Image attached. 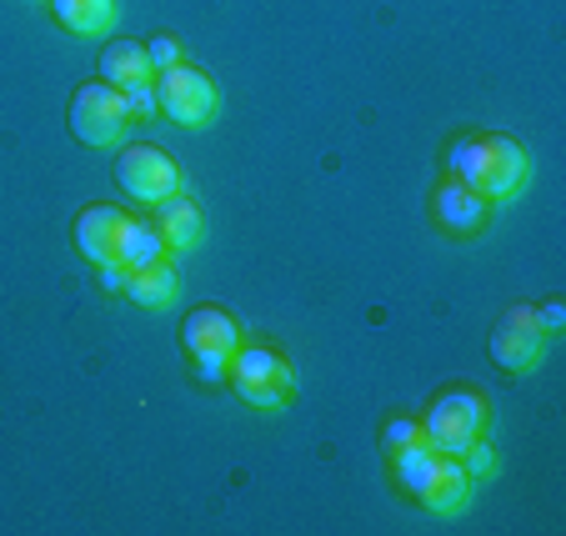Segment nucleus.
<instances>
[{"label":"nucleus","mask_w":566,"mask_h":536,"mask_svg":"<svg viewBox=\"0 0 566 536\" xmlns=\"http://www.w3.org/2000/svg\"><path fill=\"white\" fill-rule=\"evenodd\" d=\"M447 171L486 201H512L532 176V156L512 136H461L447 156Z\"/></svg>","instance_id":"f257e3e1"},{"label":"nucleus","mask_w":566,"mask_h":536,"mask_svg":"<svg viewBox=\"0 0 566 536\" xmlns=\"http://www.w3.org/2000/svg\"><path fill=\"white\" fill-rule=\"evenodd\" d=\"M226 381L256 411H281L296 397V371L276 346H235L231 361H226Z\"/></svg>","instance_id":"f03ea898"},{"label":"nucleus","mask_w":566,"mask_h":536,"mask_svg":"<svg viewBox=\"0 0 566 536\" xmlns=\"http://www.w3.org/2000/svg\"><path fill=\"white\" fill-rule=\"evenodd\" d=\"M486 421H492V411H486L481 391L447 387L427 407V417H421V437H427V446H437L441 456H461L471 441L486 437Z\"/></svg>","instance_id":"7ed1b4c3"},{"label":"nucleus","mask_w":566,"mask_h":536,"mask_svg":"<svg viewBox=\"0 0 566 536\" xmlns=\"http://www.w3.org/2000/svg\"><path fill=\"white\" fill-rule=\"evenodd\" d=\"M156 101H160V116H171L176 126L186 130H201L216 120V111H221V91H216V81L206 71H196V65H166V71H156Z\"/></svg>","instance_id":"20e7f679"},{"label":"nucleus","mask_w":566,"mask_h":536,"mask_svg":"<svg viewBox=\"0 0 566 536\" xmlns=\"http://www.w3.org/2000/svg\"><path fill=\"white\" fill-rule=\"evenodd\" d=\"M116 186L140 206H160L166 196L186 191L176 156L166 146H150V140H136L116 156Z\"/></svg>","instance_id":"39448f33"},{"label":"nucleus","mask_w":566,"mask_h":536,"mask_svg":"<svg viewBox=\"0 0 566 536\" xmlns=\"http://www.w3.org/2000/svg\"><path fill=\"white\" fill-rule=\"evenodd\" d=\"M71 136L81 146H116L130 126V111H126V91L106 86V81H86V86L71 96Z\"/></svg>","instance_id":"423d86ee"},{"label":"nucleus","mask_w":566,"mask_h":536,"mask_svg":"<svg viewBox=\"0 0 566 536\" xmlns=\"http://www.w3.org/2000/svg\"><path fill=\"white\" fill-rule=\"evenodd\" d=\"M130 225H136V216H126L120 206H91V211H81L75 216V225H71L75 251H81L91 266L120 261V246H126Z\"/></svg>","instance_id":"0eeeda50"},{"label":"nucleus","mask_w":566,"mask_h":536,"mask_svg":"<svg viewBox=\"0 0 566 536\" xmlns=\"http://www.w3.org/2000/svg\"><path fill=\"white\" fill-rule=\"evenodd\" d=\"M181 346L191 361H231V351L241 346V326L226 306H196L181 322Z\"/></svg>","instance_id":"6e6552de"},{"label":"nucleus","mask_w":566,"mask_h":536,"mask_svg":"<svg viewBox=\"0 0 566 536\" xmlns=\"http://www.w3.org/2000/svg\"><path fill=\"white\" fill-rule=\"evenodd\" d=\"M431 221L447 231V237H461V241H471V237H481L486 231V221H492V201L481 191H471L467 181H441L437 186V196H431Z\"/></svg>","instance_id":"1a4fd4ad"},{"label":"nucleus","mask_w":566,"mask_h":536,"mask_svg":"<svg viewBox=\"0 0 566 536\" xmlns=\"http://www.w3.org/2000/svg\"><path fill=\"white\" fill-rule=\"evenodd\" d=\"M542 346H546V336L536 332L532 306H512V312L496 322V332H492V361L502 366V371L522 376V371H532V366L542 361Z\"/></svg>","instance_id":"9d476101"},{"label":"nucleus","mask_w":566,"mask_h":536,"mask_svg":"<svg viewBox=\"0 0 566 536\" xmlns=\"http://www.w3.org/2000/svg\"><path fill=\"white\" fill-rule=\"evenodd\" d=\"M150 211H156V231L166 237L171 251H196L206 241V216H201V206H196V196L176 191L160 206H150Z\"/></svg>","instance_id":"9b49d317"},{"label":"nucleus","mask_w":566,"mask_h":536,"mask_svg":"<svg viewBox=\"0 0 566 536\" xmlns=\"http://www.w3.org/2000/svg\"><path fill=\"white\" fill-rule=\"evenodd\" d=\"M471 486L476 482H471V472L461 466V456H437V472H431V482L421 486L417 502L437 516H457V512H467Z\"/></svg>","instance_id":"f8f14e48"},{"label":"nucleus","mask_w":566,"mask_h":536,"mask_svg":"<svg viewBox=\"0 0 566 536\" xmlns=\"http://www.w3.org/2000/svg\"><path fill=\"white\" fill-rule=\"evenodd\" d=\"M101 81L116 91H140L156 81V65H150L146 55V41H111L106 51H101Z\"/></svg>","instance_id":"ddd939ff"},{"label":"nucleus","mask_w":566,"mask_h":536,"mask_svg":"<svg viewBox=\"0 0 566 536\" xmlns=\"http://www.w3.org/2000/svg\"><path fill=\"white\" fill-rule=\"evenodd\" d=\"M51 15L81 41H101L116 25V0H51Z\"/></svg>","instance_id":"4468645a"},{"label":"nucleus","mask_w":566,"mask_h":536,"mask_svg":"<svg viewBox=\"0 0 566 536\" xmlns=\"http://www.w3.org/2000/svg\"><path fill=\"white\" fill-rule=\"evenodd\" d=\"M176 291H181V276H176V266L166 256L150 261V266H136L126 276V296L136 301V306H146V312H160V306H171Z\"/></svg>","instance_id":"2eb2a0df"},{"label":"nucleus","mask_w":566,"mask_h":536,"mask_svg":"<svg viewBox=\"0 0 566 536\" xmlns=\"http://www.w3.org/2000/svg\"><path fill=\"white\" fill-rule=\"evenodd\" d=\"M437 446H427V441H417V446H401L391 451V462H396V482L407 486L411 496H421V486L431 482V472H437Z\"/></svg>","instance_id":"dca6fc26"},{"label":"nucleus","mask_w":566,"mask_h":536,"mask_svg":"<svg viewBox=\"0 0 566 536\" xmlns=\"http://www.w3.org/2000/svg\"><path fill=\"white\" fill-rule=\"evenodd\" d=\"M166 237L156 231V221H136L130 225V237H126V246H120V266L126 271H136V266H150V261H160L166 256Z\"/></svg>","instance_id":"f3484780"},{"label":"nucleus","mask_w":566,"mask_h":536,"mask_svg":"<svg viewBox=\"0 0 566 536\" xmlns=\"http://www.w3.org/2000/svg\"><path fill=\"white\" fill-rule=\"evenodd\" d=\"M417 441H427V437H421V421H411V417H391V421L381 427V446H386V451L417 446Z\"/></svg>","instance_id":"a211bd4d"},{"label":"nucleus","mask_w":566,"mask_h":536,"mask_svg":"<svg viewBox=\"0 0 566 536\" xmlns=\"http://www.w3.org/2000/svg\"><path fill=\"white\" fill-rule=\"evenodd\" d=\"M461 466L471 472V482H486V476L496 472V451H492V441H471V446L461 451Z\"/></svg>","instance_id":"6ab92c4d"},{"label":"nucleus","mask_w":566,"mask_h":536,"mask_svg":"<svg viewBox=\"0 0 566 536\" xmlns=\"http://www.w3.org/2000/svg\"><path fill=\"white\" fill-rule=\"evenodd\" d=\"M126 111H130V126H150V120L160 116V101H156V81L140 91H130L126 96Z\"/></svg>","instance_id":"aec40b11"},{"label":"nucleus","mask_w":566,"mask_h":536,"mask_svg":"<svg viewBox=\"0 0 566 536\" xmlns=\"http://www.w3.org/2000/svg\"><path fill=\"white\" fill-rule=\"evenodd\" d=\"M146 55H150V65H156V71H166V65H181V41H176V35H150L146 41Z\"/></svg>","instance_id":"412c9836"},{"label":"nucleus","mask_w":566,"mask_h":536,"mask_svg":"<svg viewBox=\"0 0 566 536\" xmlns=\"http://www.w3.org/2000/svg\"><path fill=\"white\" fill-rule=\"evenodd\" d=\"M532 322H536V332H542V336L566 332V306H562V301H546L542 312H532Z\"/></svg>","instance_id":"4be33fe9"},{"label":"nucleus","mask_w":566,"mask_h":536,"mask_svg":"<svg viewBox=\"0 0 566 536\" xmlns=\"http://www.w3.org/2000/svg\"><path fill=\"white\" fill-rule=\"evenodd\" d=\"M126 276H130V271L120 266V261H106V266H101V286H106L111 296H120V291H126Z\"/></svg>","instance_id":"5701e85b"},{"label":"nucleus","mask_w":566,"mask_h":536,"mask_svg":"<svg viewBox=\"0 0 566 536\" xmlns=\"http://www.w3.org/2000/svg\"><path fill=\"white\" fill-rule=\"evenodd\" d=\"M196 376L201 381H226V361H196Z\"/></svg>","instance_id":"b1692460"}]
</instances>
